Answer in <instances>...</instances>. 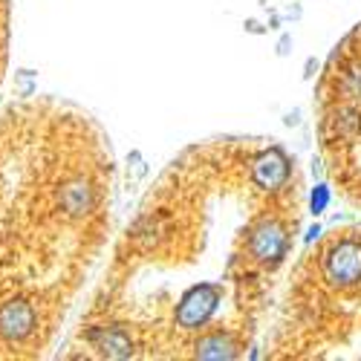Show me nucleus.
I'll list each match as a JSON object with an SVG mask.
<instances>
[{
    "label": "nucleus",
    "mask_w": 361,
    "mask_h": 361,
    "mask_svg": "<svg viewBox=\"0 0 361 361\" xmlns=\"http://www.w3.org/2000/svg\"><path fill=\"white\" fill-rule=\"evenodd\" d=\"M110 154L52 99L0 110V361L41 358L104 246Z\"/></svg>",
    "instance_id": "1"
},
{
    "label": "nucleus",
    "mask_w": 361,
    "mask_h": 361,
    "mask_svg": "<svg viewBox=\"0 0 361 361\" xmlns=\"http://www.w3.org/2000/svg\"><path fill=\"white\" fill-rule=\"evenodd\" d=\"M321 278L329 289L347 292L361 283V240H333L321 255Z\"/></svg>",
    "instance_id": "2"
},
{
    "label": "nucleus",
    "mask_w": 361,
    "mask_h": 361,
    "mask_svg": "<svg viewBox=\"0 0 361 361\" xmlns=\"http://www.w3.org/2000/svg\"><path fill=\"white\" fill-rule=\"evenodd\" d=\"M292 171H295V165H292L289 154L281 145H269V147L257 150L252 165H249L252 183L260 191H286L289 179H292Z\"/></svg>",
    "instance_id": "3"
},
{
    "label": "nucleus",
    "mask_w": 361,
    "mask_h": 361,
    "mask_svg": "<svg viewBox=\"0 0 361 361\" xmlns=\"http://www.w3.org/2000/svg\"><path fill=\"white\" fill-rule=\"evenodd\" d=\"M9 47H12V0H0V84L9 67Z\"/></svg>",
    "instance_id": "4"
},
{
    "label": "nucleus",
    "mask_w": 361,
    "mask_h": 361,
    "mask_svg": "<svg viewBox=\"0 0 361 361\" xmlns=\"http://www.w3.org/2000/svg\"><path fill=\"white\" fill-rule=\"evenodd\" d=\"M329 200H333V194H329V185L318 183V185L312 188V194H310V212H312L315 217H321L326 208H329Z\"/></svg>",
    "instance_id": "5"
},
{
    "label": "nucleus",
    "mask_w": 361,
    "mask_h": 361,
    "mask_svg": "<svg viewBox=\"0 0 361 361\" xmlns=\"http://www.w3.org/2000/svg\"><path fill=\"white\" fill-rule=\"evenodd\" d=\"M289 44H292V35H283V38H281V49H278V55H286V52H289Z\"/></svg>",
    "instance_id": "6"
},
{
    "label": "nucleus",
    "mask_w": 361,
    "mask_h": 361,
    "mask_svg": "<svg viewBox=\"0 0 361 361\" xmlns=\"http://www.w3.org/2000/svg\"><path fill=\"white\" fill-rule=\"evenodd\" d=\"M315 70H318L315 58H310V61H307V73H304V78H312V75H315Z\"/></svg>",
    "instance_id": "7"
},
{
    "label": "nucleus",
    "mask_w": 361,
    "mask_h": 361,
    "mask_svg": "<svg viewBox=\"0 0 361 361\" xmlns=\"http://www.w3.org/2000/svg\"><path fill=\"white\" fill-rule=\"evenodd\" d=\"M246 29H249V32H255V35H260V32H263L257 20H249V23H246Z\"/></svg>",
    "instance_id": "8"
}]
</instances>
